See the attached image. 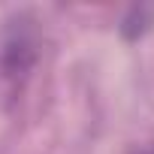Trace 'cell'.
<instances>
[{"label": "cell", "instance_id": "cell-2", "mask_svg": "<svg viewBox=\"0 0 154 154\" xmlns=\"http://www.w3.org/2000/svg\"><path fill=\"white\" fill-rule=\"evenodd\" d=\"M151 21H154V9L151 6H130L127 15L121 18V33L127 39H139V36L148 33Z\"/></svg>", "mask_w": 154, "mask_h": 154}, {"label": "cell", "instance_id": "cell-3", "mask_svg": "<svg viewBox=\"0 0 154 154\" xmlns=\"http://www.w3.org/2000/svg\"><path fill=\"white\" fill-rule=\"evenodd\" d=\"M130 154H154V148H151V145H148V148H133Z\"/></svg>", "mask_w": 154, "mask_h": 154}, {"label": "cell", "instance_id": "cell-1", "mask_svg": "<svg viewBox=\"0 0 154 154\" xmlns=\"http://www.w3.org/2000/svg\"><path fill=\"white\" fill-rule=\"evenodd\" d=\"M36 51H33V39L24 30H12V36L3 45V69L9 79H21L27 75V69L33 66Z\"/></svg>", "mask_w": 154, "mask_h": 154}]
</instances>
